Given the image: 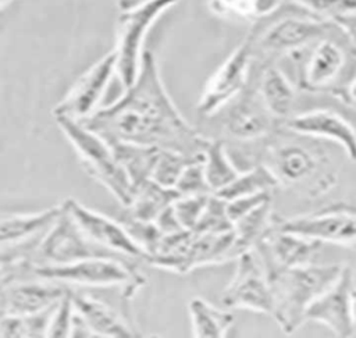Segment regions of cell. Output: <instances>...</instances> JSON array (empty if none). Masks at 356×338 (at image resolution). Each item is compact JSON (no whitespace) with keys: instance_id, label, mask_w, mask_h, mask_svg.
I'll return each instance as SVG.
<instances>
[{"instance_id":"cell-1","label":"cell","mask_w":356,"mask_h":338,"mask_svg":"<svg viewBox=\"0 0 356 338\" xmlns=\"http://www.w3.org/2000/svg\"><path fill=\"white\" fill-rule=\"evenodd\" d=\"M114 103L81 121L108 143H135L202 156L210 138L199 134L170 97L156 56L145 50L135 81Z\"/></svg>"},{"instance_id":"cell-2","label":"cell","mask_w":356,"mask_h":338,"mask_svg":"<svg viewBox=\"0 0 356 338\" xmlns=\"http://www.w3.org/2000/svg\"><path fill=\"white\" fill-rule=\"evenodd\" d=\"M261 143L256 163L271 172L278 186L314 199L337 185V166L323 146L306 140V136L278 127Z\"/></svg>"},{"instance_id":"cell-3","label":"cell","mask_w":356,"mask_h":338,"mask_svg":"<svg viewBox=\"0 0 356 338\" xmlns=\"http://www.w3.org/2000/svg\"><path fill=\"white\" fill-rule=\"evenodd\" d=\"M295 86L309 93H324L343 100L356 77V45L337 25L309 46L289 53Z\"/></svg>"},{"instance_id":"cell-4","label":"cell","mask_w":356,"mask_h":338,"mask_svg":"<svg viewBox=\"0 0 356 338\" xmlns=\"http://www.w3.org/2000/svg\"><path fill=\"white\" fill-rule=\"evenodd\" d=\"M343 264H305L267 274L273 295L271 317L285 334L306 320V310L339 277Z\"/></svg>"},{"instance_id":"cell-5","label":"cell","mask_w":356,"mask_h":338,"mask_svg":"<svg viewBox=\"0 0 356 338\" xmlns=\"http://www.w3.org/2000/svg\"><path fill=\"white\" fill-rule=\"evenodd\" d=\"M135 261L118 257H89L65 264H29L28 275L78 287H120L121 295L129 300L146 284Z\"/></svg>"},{"instance_id":"cell-6","label":"cell","mask_w":356,"mask_h":338,"mask_svg":"<svg viewBox=\"0 0 356 338\" xmlns=\"http://www.w3.org/2000/svg\"><path fill=\"white\" fill-rule=\"evenodd\" d=\"M278 13L254 22L249 31L248 38L254 58L277 61L327 35L335 25L332 21L307 11L284 15H278Z\"/></svg>"},{"instance_id":"cell-7","label":"cell","mask_w":356,"mask_h":338,"mask_svg":"<svg viewBox=\"0 0 356 338\" xmlns=\"http://www.w3.org/2000/svg\"><path fill=\"white\" fill-rule=\"evenodd\" d=\"M56 124L72 145L78 161L86 174L103 185L124 207L132 199V182L117 160L111 145L81 121L54 117Z\"/></svg>"},{"instance_id":"cell-8","label":"cell","mask_w":356,"mask_h":338,"mask_svg":"<svg viewBox=\"0 0 356 338\" xmlns=\"http://www.w3.org/2000/svg\"><path fill=\"white\" fill-rule=\"evenodd\" d=\"M179 0H142L140 3L120 10L117 18L115 46V74L124 88H128L136 78L143 43L153 24Z\"/></svg>"},{"instance_id":"cell-9","label":"cell","mask_w":356,"mask_h":338,"mask_svg":"<svg viewBox=\"0 0 356 338\" xmlns=\"http://www.w3.org/2000/svg\"><path fill=\"white\" fill-rule=\"evenodd\" d=\"M89 257L128 259L104 249L88 238L61 204L60 216L40 238L31 264H65Z\"/></svg>"},{"instance_id":"cell-10","label":"cell","mask_w":356,"mask_h":338,"mask_svg":"<svg viewBox=\"0 0 356 338\" xmlns=\"http://www.w3.org/2000/svg\"><path fill=\"white\" fill-rule=\"evenodd\" d=\"M60 213L61 204L36 213L0 214V261L4 268L31 264L40 238Z\"/></svg>"},{"instance_id":"cell-11","label":"cell","mask_w":356,"mask_h":338,"mask_svg":"<svg viewBox=\"0 0 356 338\" xmlns=\"http://www.w3.org/2000/svg\"><path fill=\"white\" fill-rule=\"evenodd\" d=\"M253 63V50L246 36L207 79L196 104L202 117H214L248 85Z\"/></svg>"},{"instance_id":"cell-12","label":"cell","mask_w":356,"mask_h":338,"mask_svg":"<svg viewBox=\"0 0 356 338\" xmlns=\"http://www.w3.org/2000/svg\"><path fill=\"white\" fill-rule=\"evenodd\" d=\"M275 224L302 236L356 249V207L337 204L309 214L288 218L275 217Z\"/></svg>"},{"instance_id":"cell-13","label":"cell","mask_w":356,"mask_h":338,"mask_svg":"<svg viewBox=\"0 0 356 338\" xmlns=\"http://www.w3.org/2000/svg\"><path fill=\"white\" fill-rule=\"evenodd\" d=\"M231 281L221 293L228 309H248L264 314L273 312V295L266 271L253 249L242 252Z\"/></svg>"},{"instance_id":"cell-14","label":"cell","mask_w":356,"mask_h":338,"mask_svg":"<svg viewBox=\"0 0 356 338\" xmlns=\"http://www.w3.org/2000/svg\"><path fill=\"white\" fill-rule=\"evenodd\" d=\"M115 74V54L108 51L90 65L68 89L65 96L54 106V117H68L83 121L90 117L100 104Z\"/></svg>"},{"instance_id":"cell-15","label":"cell","mask_w":356,"mask_h":338,"mask_svg":"<svg viewBox=\"0 0 356 338\" xmlns=\"http://www.w3.org/2000/svg\"><path fill=\"white\" fill-rule=\"evenodd\" d=\"M221 110H224V132L231 139L242 143L261 142L281 127L266 110L250 81H248L245 89Z\"/></svg>"},{"instance_id":"cell-16","label":"cell","mask_w":356,"mask_h":338,"mask_svg":"<svg viewBox=\"0 0 356 338\" xmlns=\"http://www.w3.org/2000/svg\"><path fill=\"white\" fill-rule=\"evenodd\" d=\"M321 245L318 241L280 228L274 220L273 227L252 249L256 252L267 275L282 268L313 263Z\"/></svg>"},{"instance_id":"cell-17","label":"cell","mask_w":356,"mask_h":338,"mask_svg":"<svg viewBox=\"0 0 356 338\" xmlns=\"http://www.w3.org/2000/svg\"><path fill=\"white\" fill-rule=\"evenodd\" d=\"M63 206L81 231L93 242L115 255L132 260H143V250L121 221H115L103 213L88 209L72 198L65 199Z\"/></svg>"},{"instance_id":"cell-18","label":"cell","mask_w":356,"mask_h":338,"mask_svg":"<svg viewBox=\"0 0 356 338\" xmlns=\"http://www.w3.org/2000/svg\"><path fill=\"white\" fill-rule=\"evenodd\" d=\"M68 291L61 282L36 277L10 278L0 284V313L29 316L51 309Z\"/></svg>"},{"instance_id":"cell-19","label":"cell","mask_w":356,"mask_h":338,"mask_svg":"<svg viewBox=\"0 0 356 338\" xmlns=\"http://www.w3.org/2000/svg\"><path fill=\"white\" fill-rule=\"evenodd\" d=\"M352 288L353 270L350 266L343 264L337 281L307 307L305 320L324 324L341 338L353 335L356 325L352 319Z\"/></svg>"},{"instance_id":"cell-20","label":"cell","mask_w":356,"mask_h":338,"mask_svg":"<svg viewBox=\"0 0 356 338\" xmlns=\"http://www.w3.org/2000/svg\"><path fill=\"white\" fill-rule=\"evenodd\" d=\"M281 127L312 139H327L339 145L346 157L356 163V128L339 113L316 108L288 117Z\"/></svg>"},{"instance_id":"cell-21","label":"cell","mask_w":356,"mask_h":338,"mask_svg":"<svg viewBox=\"0 0 356 338\" xmlns=\"http://www.w3.org/2000/svg\"><path fill=\"white\" fill-rule=\"evenodd\" d=\"M249 81L274 120L282 124L293 114L298 88L277 65V61L253 57Z\"/></svg>"},{"instance_id":"cell-22","label":"cell","mask_w":356,"mask_h":338,"mask_svg":"<svg viewBox=\"0 0 356 338\" xmlns=\"http://www.w3.org/2000/svg\"><path fill=\"white\" fill-rule=\"evenodd\" d=\"M72 303L75 313L88 325L93 337L108 338H134L140 334L110 305L86 293L72 291Z\"/></svg>"},{"instance_id":"cell-23","label":"cell","mask_w":356,"mask_h":338,"mask_svg":"<svg viewBox=\"0 0 356 338\" xmlns=\"http://www.w3.org/2000/svg\"><path fill=\"white\" fill-rule=\"evenodd\" d=\"M179 193L174 188H165L157 182L147 179L136 185L132 192V199L125 206L121 220H132L140 223H154Z\"/></svg>"},{"instance_id":"cell-24","label":"cell","mask_w":356,"mask_h":338,"mask_svg":"<svg viewBox=\"0 0 356 338\" xmlns=\"http://www.w3.org/2000/svg\"><path fill=\"white\" fill-rule=\"evenodd\" d=\"M192 335L196 338H224L234 324V314L218 309L203 298H192L188 303Z\"/></svg>"},{"instance_id":"cell-25","label":"cell","mask_w":356,"mask_h":338,"mask_svg":"<svg viewBox=\"0 0 356 338\" xmlns=\"http://www.w3.org/2000/svg\"><path fill=\"white\" fill-rule=\"evenodd\" d=\"M242 170L232 161L225 140L209 139L203 152V174L213 193L231 184Z\"/></svg>"},{"instance_id":"cell-26","label":"cell","mask_w":356,"mask_h":338,"mask_svg":"<svg viewBox=\"0 0 356 338\" xmlns=\"http://www.w3.org/2000/svg\"><path fill=\"white\" fill-rule=\"evenodd\" d=\"M275 216L273 214V199L266 200L250 209L232 223L235 232V248L238 256L252 249L256 242L273 227Z\"/></svg>"},{"instance_id":"cell-27","label":"cell","mask_w":356,"mask_h":338,"mask_svg":"<svg viewBox=\"0 0 356 338\" xmlns=\"http://www.w3.org/2000/svg\"><path fill=\"white\" fill-rule=\"evenodd\" d=\"M110 145L117 160L128 174L132 182V188L142 184L143 181L150 179L156 160L160 153V147L124 142Z\"/></svg>"},{"instance_id":"cell-28","label":"cell","mask_w":356,"mask_h":338,"mask_svg":"<svg viewBox=\"0 0 356 338\" xmlns=\"http://www.w3.org/2000/svg\"><path fill=\"white\" fill-rule=\"evenodd\" d=\"M207 4L217 17L257 22L278 13L284 0H209Z\"/></svg>"},{"instance_id":"cell-29","label":"cell","mask_w":356,"mask_h":338,"mask_svg":"<svg viewBox=\"0 0 356 338\" xmlns=\"http://www.w3.org/2000/svg\"><path fill=\"white\" fill-rule=\"evenodd\" d=\"M277 186V181L271 172L263 164L254 163L250 168L241 171V174L231 184L218 191L216 195L224 200H232L260 192H273Z\"/></svg>"},{"instance_id":"cell-30","label":"cell","mask_w":356,"mask_h":338,"mask_svg":"<svg viewBox=\"0 0 356 338\" xmlns=\"http://www.w3.org/2000/svg\"><path fill=\"white\" fill-rule=\"evenodd\" d=\"M53 307L42 313L29 316L0 313V338L46 337V328Z\"/></svg>"},{"instance_id":"cell-31","label":"cell","mask_w":356,"mask_h":338,"mask_svg":"<svg viewBox=\"0 0 356 338\" xmlns=\"http://www.w3.org/2000/svg\"><path fill=\"white\" fill-rule=\"evenodd\" d=\"M202 157H203V154L191 157V156H185L178 152L160 149V153L156 160L150 179L157 182L161 186L174 188L178 177L182 172V170L185 168V166L189 164L191 161L202 159Z\"/></svg>"},{"instance_id":"cell-32","label":"cell","mask_w":356,"mask_h":338,"mask_svg":"<svg viewBox=\"0 0 356 338\" xmlns=\"http://www.w3.org/2000/svg\"><path fill=\"white\" fill-rule=\"evenodd\" d=\"M232 230V223L229 221L225 210V200L210 193L206 206L197 220L195 232H222Z\"/></svg>"},{"instance_id":"cell-33","label":"cell","mask_w":356,"mask_h":338,"mask_svg":"<svg viewBox=\"0 0 356 338\" xmlns=\"http://www.w3.org/2000/svg\"><path fill=\"white\" fill-rule=\"evenodd\" d=\"M74 314H75V310L72 303V291L68 289L65 295L56 303V306L50 313V319L46 328V337H50V338L71 337Z\"/></svg>"},{"instance_id":"cell-34","label":"cell","mask_w":356,"mask_h":338,"mask_svg":"<svg viewBox=\"0 0 356 338\" xmlns=\"http://www.w3.org/2000/svg\"><path fill=\"white\" fill-rule=\"evenodd\" d=\"M174 189L179 193V196L213 193L203 174V157L185 166L174 185Z\"/></svg>"},{"instance_id":"cell-35","label":"cell","mask_w":356,"mask_h":338,"mask_svg":"<svg viewBox=\"0 0 356 338\" xmlns=\"http://www.w3.org/2000/svg\"><path fill=\"white\" fill-rule=\"evenodd\" d=\"M210 193L204 195H192V196H178L171 207L174 211V216L179 225L184 230L193 231V228L197 224V220L206 206V202L209 199Z\"/></svg>"},{"instance_id":"cell-36","label":"cell","mask_w":356,"mask_h":338,"mask_svg":"<svg viewBox=\"0 0 356 338\" xmlns=\"http://www.w3.org/2000/svg\"><path fill=\"white\" fill-rule=\"evenodd\" d=\"M307 13L332 21L334 18L356 10V0H291Z\"/></svg>"},{"instance_id":"cell-37","label":"cell","mask_w":356,"mask_h":338,"mask_svg":"<svg viewBox=\"0 0 356 338\" xmlns=\"http://www.w3.org/2000/svg\"><path fill=\"white\" fill-rule=\"evenodd\" d=\"M332 22L356 45V10L334 18Z\"/></svg>"},{"instance_id":"cell-38","label":"cell","mask_w":356,"mask_h":338,"mask_svg":"<svg viewBox=\"0 0 356 338\" xmlns=\"http://www.w3.org/2000/svg\"><path fill=\"white\" fill-rule=\"evenodd\" d=\"M343 103L356 107V77L350 81V83L348 85L346 90H345V96H343Z\"/></svg>"},{"instance_id":"cell-39","label":"cell","mask_w":356,"mask_h":338,"mask_svg":"<svg viewBox=\"0 0 356 338\" xmlns=\"http://www.w3.org/2000/svg\"><path fill=\"white\" fill-rule=\"evenodd\" d=\"M350 306H352V319L356 325V287L353 285L352 293H350Z\"/></svg>"},{"instance_id":"cell-40","label":"cell","mask_w":356,"mask_h":338,"mask_svg":"<svg viewBox=\"0 0 356 338\" xmlns=\"http://www.w3.org/2000/svg\"><path fill=\"white\" fill-rule=\"evenodd\" d=\"M142 0H118V8L124 10V8H129L138 3H140Z\"/></svg>"},{"instance_id":"cell-41","label":"cell","mask_w":356,"mask_h":338,"mask_svg":"<svg viewBox=\"0 0 356 338\" xmlns=\"http://www.w3.org/2000/svg\"><path fill=\"white\" fill-rule=\"evenodd\" d=\"M4 274H6V271H4V266L1 264V261H0V284H1V281L4 280Z\"/></svg>"},{"instance_id":"cell-42","label":"cell","mask_w":356,"mask_h":338,"mask_svg":"<svg viewBox=\"0 0 356 338\" xmlns=\"http://www.w3.org/2000/svg\"><path fill=\"white\" fill-rule=\"evenodd\" d=\"M11 1H13V0H0V11H1L6 6H8Z\"/></svg>"}]
</instances>
